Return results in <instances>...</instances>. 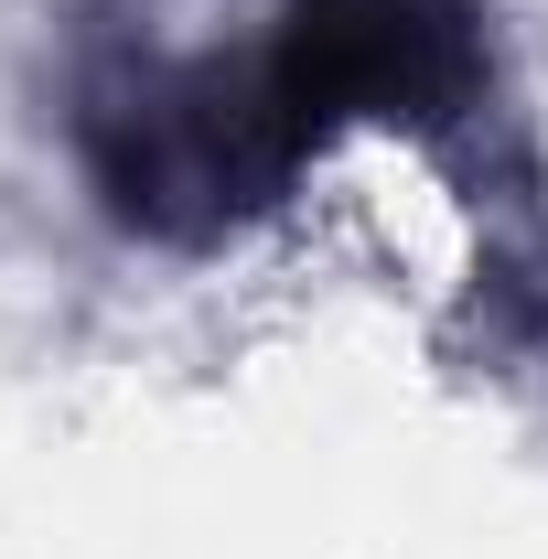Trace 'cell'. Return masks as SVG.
<instances>
[{"label":"cell","mask_w":548,"mask_h":559,"mask_svg":"<svg viewBox=\"0 0 548 559\" xmlns=\"http://www.w3.org/2000/svg\"><path fill=\"white\" fill-rule=\"evenodd\" d=\"M279 97L323 140L334 119H388V130H441L484 86V44L463 0H290L270 44Z\"/></svg>","instance_id":"cell-2"},{"label":"cell","mask_w":548,"mask_h":559,"mask_svg":"<svg viewBox=\"0 0 548 559\" xmlns=\"http://www.w3.org/2000/svg\"><path fill=\"white\" fill-rule=\"evenodd\" d=\"M301 151H312V130L279 97L270 55L259 66H172L140 86H108L86 108V173H97L108 215L140 237H183V248L259 215Z\"/></svg>","instance_id":"cell-1"}]
</instances>
